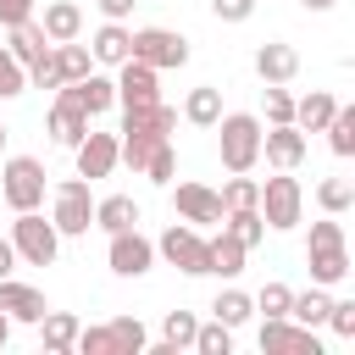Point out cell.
Masks as SVG:
<instances>
[{"mask_svg":"<svg viewBox=\"0 0 355 355\" xmlns=\"http://www.w3.org/2000/svg\"><path fill=\"white\" fill-rule=\"evenodd\" d=\"M305 266H311V283H322V288H338L355 272L349 266V233H344L338 216L322 211V222H311V233H305Z\"/></svg>","mask_w":355,"mask_h":355,"instance_id":"6da1fadb","label":"cell"},{"mask_svg":"<svg viewBox=\"0 0 355 355\" xmlns=\"http://www.w3.org/2000/svg\"><path fill=\"white\" fill-rule=\"evenodd\" d=\"M261 116L255 111H222L216 116V155H222V172H255L261 166Z\"/></svg>","mask_w":355,"mask_h":355,"instance_id":"7a4b0ae2","label":"cell"},{"mask_svg":"<svg viewBox=\"0 0 355 355\" xmlns=\"http://www.w3.org/2000/svg\"><path fill=\"white\" fill-rule=\"evenodd\" d=\"M50 172L39 155H0V200L11 211H44Z\"/></svg>","mask_w":355,"mask_h":355,"instance_id":"3957f363","label":"cell"},{"mask_svg":"<svg viewBox=\"0 0 355 355\" xmlns=\"http://www.w3.org/2000/svg\"><path fill=\"white\" fill-rule=\"evenodd\" d=\"M6 239H11L22 266H55V255H61V233H55V222L44 211H11V233Z\"/></svg>","mask_w":355,"mask_h":355,"instance_id":"277c9868","label":"cell"},{"mask_svg":"<svg viewBox=\"0 0 355 355\" xmlns=\"http://www.w3.org/2000/svg\"><path fill=\"white\" fill-rule=\"evenodd\" d=\"M255 211H261L266 233H288V227H300V222H305V183H300L294 172H277V178H266V183H261V200H255Z\"/></svg>","mask_w":355,"mask_h":355,"instance_id":"5b68a950","label":"cell"},{"mask_svg":"<svg viewBox=\"0 0 355 355\" xmlns=\"http://www.w3.org/2000/svg\"><path fill=\"white\" fill-rule=\"evenodd\" d=\"M50 222H55L61 239H83L94 227V189H89V178L50 183Z\"/></svg>","mask_w":355,"mask_h":355,"instance_id":"8992f818","label":"cell"},{"mask_svg":"<svg viewBox=\"0 0 355 355\" xmlns=\"http://www.w3.org/2000/svg\"><path fill=\"white\" fill-rule=\"evenodd\" d=\"M155 261L178 266L183 277H211V244H205V233L189 227V222H178V216H172V227L155 239Z\"/></svg>","mask_w":355,"mask_h":355,"instance_id":"52a82bcc","label":"cell"},{"mask_svg":"<svg viewBox=\"0 0 355 355\" xmlns=\"http://www.w3.org/2000/svg\"><path fill=\"white\" fill-rule=\"evenodd\" d=\"M172 189V216L178 222H189V227H222V194L211 189V183H200V178H189V183H166Z\"/></svg>","mask_w":355,"mask_h":355,"instance_id":"ba28073f","label":"cell"},{"mask_svg":"<svg viewBox=\"0 0 355 355\" xmlns=\"http://www.w3.org/2000/svg\"><path fill=\"white\" fill-rule=\"evenodd\" d=\"M133 61H144L155 72H178V67H189V39L172 28H133Z\"/></svg>","mask_w":355,"mask_h":355,"instance_id":"9c48e42d","label":"cell"},{"mask_svg":"<svg viewBox=\"0 0 355 355\" xmlns=\"http://www.w3.org/2000/svg\"><path fill=\"white\" fill-rule=\"evenodd\" d=\"M105 266L116 277H144L155 266V239L139 233V227H122V233H105Z\"/></svg>","mask_w":355,"mask_h":355,"instance_id":"30bf717a","label":"cell"},{"mask_svg":"<svg viewBox=\"0 0 355 355\" xmlns=\"http://www.w3.org/2000/svg\"><path fill=\"white\" fill-rule=\"evenodd\" d=\"M72 161H78V178H111L116 166H122V139L116 133H105V128H89L78 144H72Z\"/></svg>","mask_w":355,"mask_h":355,"instance_id":"8fae6325","label":"cell"},{"mask_svg":"<svg viewBox=\"0 0 355 355\" xmlns=\"http://www.w3.org/2000/svg\"><path fill=\"white\" fill-rule=\"evenodd\" d=\"M261 349L266 355H322L316 327H300L294 316H261Z\"/></svg>","mask_w":355,"mask_h":355,"instance_id":"7c38bea8","label":"cell"},{"mask_svg":"<svg viewBox=\"0 0 355 355\" xmlns=\"http://www.w3.org/2000/svg\"><path fill=\"white\" fill-rule=\"evenodd\" d=\"M111 78H116V105H155L161 100V72L133 55L122 67H111Z\"/></svg>","mask_w":355,"mask_h":355,"instance_id":"4fadbf2b","label":"cell"},{"mask_svg":"<svg viewBox=\"0 0 355 355\" xmlns=\"http://www.w3.org/2000/svg\"><path fill=\"white\" fill-rule=\"evenodd\" d=\"M305 133L294 128V122H277V128H261V161L272 166V172H294L300 161H305Z\"/></svg>","mask_w":355,"mask_h":355,"instance_id":"5bb4252c","label":"cell"},{"mask_svg":"<svg viewBox=\"0 0 355 355\" xmlns=\"http://www.w3.org/2000/svg\"><path fill=\"white\" fill-rule=\"evenodd\" d=\"M0 311L11 316V327H39V316L50 311V300H44V288H33V283L0 277Z\"/></svg>","mask_w":355,"mask_h":355,"instance_id":"9a60e30c","label":"cell"},{"mask_svg":"<svg viewBox=\"0 0 355 355\" xmlns=\"http://www.w3.org/2000/svg\"><path fill=\"white\" fill-rule=\"evenodd\" d=\"M33 22L44 28L50 44H67V39H83V6L78 0H39Z\"/></svg>","mask_w":355,"mask_h":355,"instance_id":"2e32d148","label":"cell"},{"mask_svg":"<svg viewBox=\"0 0 355 355\" xmlns=\"http://www.w3.org/2000/svg\"><path fill=\"white\" fill-rule=\"evenodd\" d=\"M89 122H94V116H89L67 89H55V100H50V122H44V128H50V139H55L61 150H72V144L89 133Z\"/></svg>","mask_w":355,"mask_h":355,"instance_id":"e0dca14e","label":"cell"},{"mask_svg":"<svg viewBox=\"0 0 355 355\" xmlns=\"http://www.w3.org/2000/svg\"><path fill=\"white\" fill-rule=\"evenodd\" d=\"M89 55H94V67H122L128 55H133V28L128 22H100L94 28V39H89Z\"/></svg>","mask_w":355,"mask_h":355,"instance_id":"ac0fdd59","label":"cell"},{"mask_svg":"<svg viewBox=\"0 0 355 355\" xmlns=\"http://www.w3.org/2000/svg\"><path fill=\"white\" fill-rule=\"evenodd\" d=\"M255 78H261V83H294V78H300V50L283 44V39H266V44L255 50Z\"/></svg>","mask_w":355,"mask_h":355,"instance_id":"d6986e66","label":"cell"},{"mask_svg":"<svg viewBox=\"0 0 355 355\" xmlns=\"http://www.w3.org/2000/svg\"><path fill=\"white\" fill-rule=\"evenodd\" d=\"M61 89H67L89 116H105V111L116 105V78H111L105 67H94V72H89V78H78V83H61Z\"/></svg>","mask_w":355,"mask_h":355,"instance_id":"ffe728a7","label":"cell"},{"mask_svg":"<svg viewBox=\"0 0 355 355\" xmlns=\"http://www.w3.org/2000/svg\"><path fill=\"white\" fill-rule=\"evenodd\" d=\"M0 33H6V50H11V61H17L22 72H28L33 61H44V55H50V39H44V28H39L33 17H28V22H17V28H0Z\"/></svg>","mask_w":355,"mask_h":355,"instance_id":"44dd1931","label":"cell"},{"mask_svg":"<svg viewBox=\"0 0 355 355\" xmlns=\"http://www.w3.org/2000/svg\"><path fill=\"white\" fill-rule=\"evenodd\" d=\"M78 316L72 311H44L39 316V349L44 355H72V344H78Z\"/></svg>","mask_w":355,"mask_h":355,"instance_id":"7402d4cb","label":"cell"},{"mask_svg":"<svg viewBox=\"0 0 355 355\" xmlns=\"http://www.w3.org/2000/svg\"><path fill=\"white\" fill-rule=\"evenodd\" d=\"M50 72H55V83H78V78H89V72H94V55H89V44H78V39H67V44H50Z\"/></svg>","mask_w":355,"mask_h":355,"instance_id":"603a6c76","label":"cell"},{"mask_svg":"<svg viewBox=\"0 0 355 355\" xmlns=\"http://www.w3.org/2000/svg\"><path fill=\"white\" fill-rule=\"evenodd\" d=\"M94 227H100V233L139 227V200H133V194H100V200H94Z\"/></svg>","mask_w":355,"mask_h":355,"instance_id":"cb8c5ba5","label":"cell"},{"mask_svg":"<svg viewBox=\"0 0 355 355\" xmlns=\"http://www.w3.org/2000/svg\"><path fill=\"white\" fill-rule=\"evenodd\" d=\"M333 111H338V100H333L327 89H311V94L294 100V128H300V133H322Z\"/></svg>","mask_w":355,"mask_h":355,"instance_id":"d4e9b609","label":"cell"},{"mask_svg":"<svg viewBox=\"0 0 355 355\" xmlns=\"http://www.w3.org/2000/svg\"><path fill=\"white\" fill-rule=\"evenodd\" d=\"M205 244H211V277H227V283H233V277L244 272V261H250V250H244V244H239V239H233L227 227H222L216 239H205Z\"/></svg>","mask_w":355,"mask_h":355,"instance_id":"484cf974","label":"cell"},{"mask_svg":"<svg viewBox=\"0 0 355 355\" xmlns=\"http://www.w3.org/2000/svg\"><path fill=\"white\" fill-rule=\"evenodd\" d=\"M211 316H216L222 327H233V333H239V327L255 316V300H250L244 288H233V283H227V288H216V300H211Z\"/></svg>","mask_w":355,"mask_h":355,"instance_id":"4316f807","label":"cell"},{"mask_svg":"<svg viewBox=\"0 0 355 355\" xmlns=\"http://www.w3.org/2000/svg\"><path fill=\"white\" fill-rule=\"evenodd\" d=\"M216 116H222V89H216V83L189 89V100H183V122H194V128H216Z\"/></svg>","mask_w":355,"mask_h":355,"instance_id":"83f0119b","label":"cell"},{"mask_svg":"<svg viewBox=\"0 0 355 355\" xmlns=\"http://www.w3.org/2000/svg\"><path fill=\"white\" fill-rule=\"evenodd\" d=\"M327 305H333V288H322V283H311L305 294H294V305H288V316H294L300 327H322V322H327Z\"/></svg>","mask_w":355,"mask_h":355,"instance_id":"f1b7e54d","label":"cell"},{"mask_svg":"<svg viewBox=\"0 0 355 355\" xmlns=\"http://www.w3.org/2000/svg\"><path fill=\"white\" fill-rule=\"evenodd\" d=\"M216 194H222V216H227V211H250V205L261 200V178H250V172H227V183H222Z\"/></svg>","mask_w":355,"mask_h":355,"instance_id":"f546056e","label":"cell"},{"mask_svg":"<svg viewBox=\"0 0 355 355\" xmlns=\"http://www.w3.org/2000/svg\"><path fill=\"white\" fill-rule=\"evenodd\" d=\"M322 133H327L333 155H338V161H349V155H355V105H338V111L327 116V128H322Z\"/></svg>","mask_w":355,"mask_h":355,"instance_id":"4dcf8cb0","label":"cell"},{"mask_svg":"<svg viewBox=\"0 0 355 355\" xmlns=\"http://www.w3.org/2000/svg\"><path fill=\"white\" fill-rule=\"evenodd\" d=\"M194 333H200V316H194V311H166V316H161V344H172L178 355L194 349Z\"/></svg>","mask_w":355,"mask_h":355,"instance_id":"1f68e13d","label":"cell"},{"mask_svg":"<svg viewBox=\"0 0 355 355\" xmlns=\"http://www.w3.org/2000/svg\"><path fill=\"white\" fill-rule=\"evenodd\" d=\"M266 128H277V122H294V94H288V83H266L261 89V111H255Z\"/></svg>","mask_w":355,"mask_h":355,"instance_id":"d6a6232c","label":"cell"},{"mask_svg":"<svg viewBox=\"0 0 355 355\" xmlns=\"http://www.w3.org/2000/svg\"><path fill=\"white\" fill-rule=\"evenodd\" d=\"M316 205H322L327 216H344V211L355 205V183H349V178H322V183H316Z\"/></svg>","mask_w":355,"mask_h":355,"instance_id":"836d02e7","label":"cell"},{"mask_svg":"<svg viewBox=\"0 0 355 355\" xmlns=\"http://www.w3.org/2000/svg\"><path fill=\"white\" fill-rule=\"evenodd\" d=\"M222 227H227L244 250H255V244L266 239V222H261V211H255V205H250V211H227V216H222Z\"/></svg>","mask_w":355,"mask_h":355,"instance_id":"e575fe53","label":"cell"},{"mask_svg":"<svg viewBox=\"0 0 355 355\" xmlns=\"http://www.w3.org/2000/svg\"><path fill=\"white\" fill-rule=\"evenodd\" d=\"M139 178H150V183H161V189L178 178V150H172V139H161V144L150 150V161H144V172H139Z\"/></svg>","mask_w":355,"mask_h":355,"instance_id":"d590c367","label":"cell"},{"mask_svg":"<svg viewBox=\"0 0 355 355\" xmlns=\"http://www.w3.org/2000/svg\"><path fill=\"white\" fill-rule=\"evenodd\" d=\"M105 327L116 333V349H122V355H144L150 333H144V322H139V316H111Z\"/></svg>","mask_w":355,"mask_h":355,"instance_id":"8d00e7d4","label":"cell"},{"mask_svg":"<svg viewBox=\"0 0 355 355\" xmlns=\"http://www.w3.org/2000/svg\"><path fill=\"white\" fill-rule=\"evenodd\" d=\"M116 139H122V166H133V172H144V161H150V150L161 144L155 133H139V128H133V133H122V128H116Z\"/></svg>","mask_w":355,"mask_h":355,"instance_id":"74e56055","label":"cell"},{"mask_svg":"<svg viewBox=\"0 0 355 355\" xmlns=\"http://www.w3.org/2000/svg\"><path fill=\"white\" fill-rule=\"evenodd\" d=\"M250 300H255V316H288L294 288L288 283H261V294H250Z\"/></svg>","mask_w":355,"mask_h":355,"instance_id":"f35d334b","label":"cell"},{"mask_svg":"<svg viewBox=\"0 0 355 355\" xmlns=\"http://www.w3.org/2000/svg\"><path fill=\"white\" fill-rule=\"evenodd\" d=\"M78 355H122L116 349V333L105 327V322H94V327H78V344H72Z\"/></svg>","mask_w":355,"mask_h":355,"instance_id":"ab89813d","label":"cell"},{"mask_svg":"<svg viewBox=\"0 0 355 355\" xmlns=\"http://www.w3.org/2000/svg\"><path fill=\"white\" fill-rule=\"evenodd\" d=\"M194 349H200V355H233V327H222L216 316H211V322H200Z\"/></svg>","mask_w":355,"mask_h":355,"instance_id":"60d3db41","label":"cell"},{"mask_svg":"<svg viewBox=\"0 0 355 355\" xmlns=\"http://www.w3.org/2000/svg\"><path fill=\"white\" fill-rule=\"evenodd\" d=\"M28 89V72L11 61V50H6V33H0V100H17Z\"/></svg>","mask_w":355,"mask_h":355,"instance_id":"b9f144b4","label":"cell"},{"mask_svg":"<svg viewBox=\"0 0 355 355\" xmlns=\"http://www.w3.org/2000/svg\"><path fill=\"white\" fill-rule=\"evenodd\" d=\"M322 327H333V338H355V300H333Z\"/></svg>","mask_w":355,"mask_h":355,"instance_id":"7bdbcfd3","label":"cell"},{"mask_svg":"<svg viewBox=\"0 0 355 355\" xmlns=\"http://www.w3.org/2000/svg\"><path fill=\"white\" fill-rule=\"evenodd\" d=\"M211 17L216 22H250L255 17V0H211Z\"/></svg>","mask_w":355,"mask_h":355,"instance_id":"ee69618b","label":"cell"},{"mask_svg":"<svg viewBox=\"0 0 355 355\" xmlns=\"http://www.w3.org/2000/svg\"><path fill=\"white\" fill-rule=\"evenodd\" d=\"M39 11V0H0V28H17Z\"/></svg>","mask_w":355,"mask_h":355,"instance_id":"f6af8a7d","label":"cell"},{"mask_svg":"<svg viewBox=\"0 0 355 355\" xmlns=\"http://www.w3.org/2000/svg\"><path fill=\"white\" fill-rule=\"evenodd\" d=\"M94 6H100V17H105V22H128L139 0H94Z\"/></svg>","mask_w":355,"mask_h":355,"instance_id":"bcb514c9","label":"cell"},{"mask_svg":"<svg viewBox=\"0 0 355 355\" xmlns=\"http://www.w3.org/2000/svg\"><path fill=\"white\" fill-rule=\"evenodd\" d=\"M17 272V250H11V239H0V277H11Z\"/></svg>","mask_w":355,"mask_h":355,"instance_id":"7dc6e473","label":"cell"},{"mask_svg":"<svg viewBox=\"0 0 355 355\" xmlns=\"http://www.w3.org/2000/svg\"><path fill=\"white\" fill-rule=\"evenodd\" d=\"M300 6H305V11H333L338 0H300Z\"/></svg>","mask_w":355,"mask_h":355,"instance_id":"c3c4849f","label":"cell"},{"mask_svg":"<svg viewBox=\"0 0 355 355\" xmlns=\"http://www.w3.org/2000/svg\"><path fill=\"white\" fill-rule=\"evenodd\" d=\"M6 344H11V316L0 311V349H6Z\"/></svg>","mask_w":355,"mask_h":355,"instance_id":"681fc988","label":"cell"},{"mask_svg":"<svg viewBox=\"0 0 355 355\" xmlns=\"http://www.w3.org/2000/svg\"><path fill=\"white\" fill-rule=\"evenodd\" d=\"M0 155H6V122H0Z\"/></svg>","mask_w":355,"mask_h":355,"instance_id":"f907efd6","label":"cell"}]
</instances>
